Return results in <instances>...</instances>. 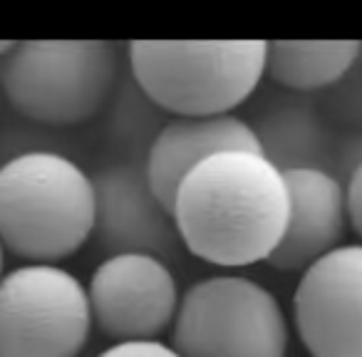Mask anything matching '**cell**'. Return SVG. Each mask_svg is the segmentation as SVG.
<instances>
[{"label": "cell", "mask_w": 362, "mask_h": 357, "mask_svg": "<svg viewBox=\"0 0 362 357\" xmlns=\"http://www.w3.org/2000/svg\"><path fill=\"white\" fill-rule=\"evenodd\" d=\"M181 246L218 268L268 263L288 223L283 171L261 151H221L194 166L171 201Z\"/></svg>", "instance_id": "cell-1"}, {"label": "cell", "mask_w": 362, "mask_h": 357, "mask_svg": "<svg viewBox=\"0 0 362 357\" xmlns=\"http://www.w3.org/2000/svg\"><path fill=\"white\" fill-rule=\"evenodd\" d=\"M92 176L57 151H23L0 166V243L25 263L75 256L92 238Z\"/></svg>", "instance_id": "cell-2"}, {"label": "cell", "mask_w": 362, "mask_h": 357, "mask_svg": "<svg viewBox=\"0 0 362 357\" xmlns=\"http://www.w3.org/2000/svg\"><path fill=\"white\" fill-rule=\"evenodd\" d=\"M266 40H134L141 95L174 117L233 115L266 77Z\"/></svg>", "instance_id": "cell-3"}, {"label": "cell", "mask_w": 362, "mask_h": 357, "mask_svg": "<svg viewBox=\"0 0 362 357\" xmlns=\"http://www.w3.org/2000/svg\"><path fill=\"white\" fill-rule=\"evenodd\" d=\"M117 80V47L105 40L16 42L3 65L13 110L45 127L90 122Z\"/></svg>", "instance_id": "cell-4"}, {"label": "cell", "mask_w": 362, "mask_h": 357, "mask_svg": "<svg viewBox=\"0 0 362 357\" xmlns=\"http://www.w3.org/2000/svg\"><path fill=\"white\" fill-rule=\"evenodd\" d=\"M169 332L179 357H286L291 342L278 295L241 273H218L189 286Z\"/></svg>", "instance_id": "cell-5"}, {"label": "cell", "mask_w": 362, "mask_h": 357, "mask_svg": "<svg viewBox=\"0 0 362 357\" xmlns=\"http://www.w3.org/2000/svg\"><path fill=\"white\" fill-rule=\"evenodd\" d=\"M87 286L55 263L0 278V357H80L92 335Z\"/></svg>", "instance_id": "cell-6"}, {"label": "cell", "mask_w": 362, "mask_h": 357, "mask_svg": "<svg viewBox=\"0 0 362 357\" xmlns=\"http://www.w3.org/2000/svg\"><path fill=\"white\" fill-rule=\"evenodd\" d=\"M92 322L115 342L161 340L174 325L181 291L169 263L149 253L107 256L87 283Z\"/></svg>", "instance_id": "cell-7"}, {"label": "cell", "mask_w": 362, "mask_h": 357, "mask_svg": "<svg viewBox=\"0 0 362 357\" xmlns=\"http://www.w3.org/2000/svg\"><path fill=\"white\" fill-rule=\"evenodd\" d=\"M293 325L310 357H362V243H342L300 273Z\"/></svg>", "instance_id": "cell-8"}, {"label": "cell", "mask_w": 362, "mask_h": 357, "mask_svg": "<svg viewBox=\"0 0 362 357\" xmlns=\"http://www.w3.org/2000/svg\"><path fill=\"white\" fill-rule=\"evenodd\" d=\"M95 187V228L107 256L149 253L161 261L181 246L171 211L156 199L144 169L134 164H115L92 174Z\"/></svg>", "instance_id": "cell-9"}, {"label": "cell", "mask_w": 362, "mask_h": 357, "mask_svg": "<svg viewBox=\"0 0 362 357\" xmlns=\"http://www.w3.org/2000/svg\"><path fill=\"white\" fill-rule=\"evenodd\" d=\"M283 179L288 187V223L268 266L283 273H303L342 246L350 228L345 187L322 166L288 169Z\"/></svg>", "instance_id": "cell-10"}, {"label": "cell", "mask_w": 362, "mask_h": 357, "mask_svg": "<svg viewBox=\"0 0 362 357\" xmlns=\"http://www.w3.org/2000/svg\"><path fill=\"white\" fill-rule=\"evenodd\" d=\"M261 151L251 122L236 115L174 117L151 139L144 174L151 192L171 211L181 179L221 151Z\"/></svg>", "instance_id": "cell-11"}, {"label": "cell", "mask_w": 362, "mask_h": 357, "mask_svg": "<svg viewBox=\"0 0 362 357\" xmlns=\"http://www.w3.org/2000/svg\"><path fill=\"white\" fill-rule=\"evenodd\" d=\"M362 55L357 40H273L266 77L291 92H315L340 82Z\"/></svg>", "instance_id": "cell-12"}, {"label": "cell", "mask_w": 362, "mask_h": 357, "mask_svg": "<svg viewBox=\"0 0 362 357\" xmlns=\"http://www.w3.org/2000/svg\"><path fill=\"white\" fill-rule=\"evenodd\" d=\"M251 127L256 131L261 154L281 171L320 169L325 131L308 107H273L261 117L258 124Z\"/></svg>", "instance_id": "cell-13"}, {"label": "cell", "mask_w": 362, "mask_h": 357, "mask_svg": "<svg viewBox=\"0 0 362 357\" xmlns=\"http://www.w3.org/2000/svg\"><path fill=\"white\" fill-rule=\"evenodd\" d=\"M97 357H179L164 340H146V342H112L110 347Z\"/></svg>", "instance_id": "cell-14"}, {"label": "cell", "mask_w": 362, "mask_h": 357, "mask_svg": "<svg viewBox=\"0 0 362 357\" xmlns=\"http://www.w3.org/2000/svg\"><path fill=\"white\" fill-rule=\"evenodd\" d=\"M345 199H347V221H350V228L360 236L362 243V156L355 164V169L350 171V176H347Z\"/></svg>", "instance_id": "cell-15"}, {"label": "cell", "mask_w": 362, "mask_h": 357, "mask_svg": "<svg viewBox=\"0 0 362 357\" xmlns=\"http://www.w3.org/2000/svg\"><path fill=\"white\" fill-rule=\"evenodd\" d=\"M13 47H16V42H13V40H0V57H6Z\"/></svg>", "instance_id": "cell-16"}, {"label": "cell", "mask_w": 362, "mask_h": 357, "mask_svg": "<svg viewBox=\"0 0 362 357\" xmlns=\"http://www.w3.org/2000/svg\"><path fill=\"white\" fill-rule=\"evenodd\" d=\"M3 258H6V251H3V243H0V278H3Z\"/></svg>", "instance_id": "cell-17"}]
</instances>
